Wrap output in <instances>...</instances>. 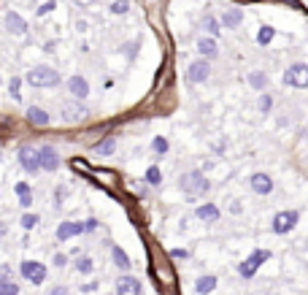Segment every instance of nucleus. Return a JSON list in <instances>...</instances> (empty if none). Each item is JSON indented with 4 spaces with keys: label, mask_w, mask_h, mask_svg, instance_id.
<instances>
[{
    "label": "nucleus",
    "mask_w": 308,
    "mask_h": 295,
    "mask_svg": "<svg viewBox=\"0 0 308 295\" xmlns=\"http://www.w3.org/2000/svg\"><path fill=\"white\" fill-rule=\"evenodd\" d=\"M154 152L165 154V152H168V141H165V138H154Z\"/></svg>",
    "instance_id": "473e14b6"
},
{
    "label": "nucleus",
    "mask_w": 308,
    "mask_h": 295,
    "mask_svg": "<svg viewBox=\"0 0 308 295\" xmlns=\"http://www.w3.org/2000/svg\"><path fill=\"white\" fill-rule=\"evenodd\" d=\"M111 11H114V14H127V11H130V3H127V0H114V3H111Z\"/></svg>",
    "instance_id": "bb28decb"
},
{
    "label": "nucleus",
    "mask_w": 308,
    "mask_h": 295,
    "mask_svg": "<svg viewBox=\"0 0 308 295\" xmlns=\"http://www.w3.org/2000/svg\"><path fill=\"white\" fill-rule=\"evenodd\" d=\"M54 9H57V3H54V0H46L41 9H38V17H43V14H49V11H54Z\"/></svg>",
    "instance_id": "7c9ffc66"
},
{
    "label": "nucleus",
    "mask_w": 308,
    "mask_h": 295,
    "mask_svg": "<svg viewBox=\"0 0 308 295\" xmlns=\"http://www.w3.org/2000/svg\"><path fill=\"white\" fill-rule=\"evenodd\" d=\"M35 225H38V217L35 214H25V217H22V228H25V230H33Z\"/></svg>",
    "instance_id": "c756f323"
},
{
    "label": "nucleus",
    "mask_w": 308,
    "mask_h": 295,
    "mask_svg": "<svg viewBox=\"0 0 308 295\" xmlns=\"http://www.w3.org/2000/svg\"><path fill=\"white\" fill-rule=\"evenodd\" d=\"M78 233H84V225L81 222H62L57 228V238L60 241H68V238L78 236Z\"/></svg>",
    "instance_id": "2eb2a0df"
},
{
    "label": "nucleus",
    "mask_w": 308,
    "mask_h": 295,
    "mask_svg": "<svg viewBox=\"0 0 308 295\" xmlns=\"http://www.w3.org/2000/svg\"><path fill=\"white\" fill-rule=\"evenodd\" d=\"M268 258H271V252H268V249H257L249 260H243L241 266H238L241 276H254V274H257V266H259V263H265Z\"/></svg>",
    "instance_id": "39448f33"
},
{
    "label": "nucleus",
    "mask_w": 308,
    "mask_h": 295,
    "mask_svg": "<svg viewBox=\"0 0 308 295\" xmlns=\"http://www.w3.org/2000/svg\"><path fill=\"white\" fill-rule=\"evenodd\" d=\"M86 116H90V108L81 106V103H65L62 106V119H65L68 125H73V122H84Z\"/></svg>",
    "instance_id": "0eeeda50"
},
{
    "label": "nucleus",
    "mask_w": 308,
    "mask_h": 295,
    "mask_svg": "<svg viewBox=\"0 0 308 295\" xmlns=\"http://www.w3.org/2000/svg\"><path fill=\"white\" fill-rule=\"evenodd\" d=\"M249 84H251L254 90H262L265 84H268V76H265L262 71H254V73H249Z\"/></svg>",
    "instance_id": "5701e85b"
},
{
    "label": "nucleus",
    "mask_w": 308,
    "mask_h": 295,
    "mask_svg": "<svg viewBox=\"0 0 308 295\" xmlns=\"http://www.w3.org/2000/svg\"><path fill=\"white\" fill-rule=\"evenodd\" d=\"M197 52L203 54V60H208V57H216L219 54V46H216L214 38H200V41H197Z\"/></svg>",
    "instance_id": "f3484780"
},
{
    "label": "nucleus",
    "mask_w": 308,
    "mask_h": 295,
    "mask_svg": "<svg viewBox=\"0 0 308 295\" xmlns=\"http://www.w3.org/2000/svg\"><path fill=\"white\" fill-rule=\"evenodd\" d=\"M114 263H116V266H119V268H124V271H127L130 268V258H127V255H124V249H122V246H114Z\"/></svg>",
    "instance_id": "4be33fe9"
},
{
    "label": "nucleus",
    "mask_w": 308,
    "mask_h": 295,
    "mask_svg": "<svg viewBox=\"0 0 308 295\" xmlns=\"http://www.w3.org/2000/svg\"><path fill=\"white\" fill-rule=\"evenodd\" d=\"M95 290H98V282H90V284L81 287V292H95Z\"/></svg>",
    "instance_id": "e433bc0d"
},
{
    "label": "nucleus",
    "mask_w": 308,
    "mask_h": 295,
    "mask_svg": "<svg viewBox=\"0 0 308 295\" xmlns=\"http://www.w3.org/2000/svg\"><path fill=\"white\" fill-rule=\"evenodd\" d=\"M116 149V138H103L100 144H95V152L98 154H111Z\"/></svg>",
    "instance_id": "412c9836"
},
{
    "label": "nucleus",
    "mask_w": 308,
    "mask_h": 295,
    "mask_svg": "<svg viewBox=\"0 0 308 295\" xmlns=\"http://www.w3.org/2000/svg\"><path fill=\"white\" fill-rule=\"evenodd\" d=\"M76 3H78V6H84V9H86V6H92L95 0H76Z\"/></svg>",
    "instance_id": "79ce46f5"
},
{
    "label": "nucleus",
    "mask_w": 308,
    "mask_h": 295,
    "mask_svg": "<svg viewBox=\"0 0 308 295\" xmlns=\"http://www.w3.org/2000/svg\"><path fill=\"white\" fill-rule=\"evenodd\" d=\"M17 195H19V198H22V195H30V184H27V182H19V184H17Z\"/></svg>",
    "instance_id": "72a5a7b5"
},
{
    "label": "nucleus",
    "mask_w": 308,
    "mask_h": 295,
    "mask_svg": "<svg viewBox=\"0 0 308 295\" xmlns=\"http://www.w3.org/2000/svg\"><path fill=\"white\" fill-rule=\"evenodd\" d=\"M273 35H276V30L273 27H262V30H259V35H257V44H271L273 41Z\"/></svg>",
    "instance_id": "b1692460"
},
{
    "label": "nucleus",
    "mask_w": 308,
    "mask_h": 295,
    "mask_svg": "<svg viewBox=\"0 0 308 295\" xmlns=\"http://www.w3.org/2000/svg\"><path fill=\"white\" fill-rule=\"evenodd\" d=\"M6 27H9V33H14V35H25L27 33V22L22 19L17 11L6 14Z\"/></svg>",
    "instance_id": "f8f14e48"
},
{
    "label": "nucleus",
    "mask_w": 308,
    "mask_h": 295,
    "mask_svg": "<svg viewBox=\"0 0 308 295\" xmlns=\"http://www.w3.org/2000/svg\"><path fill=\"white\" fill-rule=\"evenodd\" d=\"M241 19H243V11L241 9H230V11H225V17H222V22H225L227 30H235V27L241 25Z\"/></svg>",
    "instance_id": "6ab92c4d"
},
{
    "label": "nucleus",
    "mask_w": 308,
    "mask_h": 295,
    "mask_svg": "<svg viewBox=\"0 0 308 295\" xmlns=\"http://www.w3.org/2000/svg\"><path fill=\"white\" fill-rule=\"evenodd\" d=\"M249 184H251V190H254V192H259V195H268V192L273 190V182H271V176H268V174H254L249 179Z\"/></svg>",
    "instance_id": "4468645a"
},
{
    "label": "nucleus",
    "mask_w": 308,
    "mask_h": 295,
    "mask_svg": "<svg viewBox=\"0 0 308 295\" xmlns=\"http://www.w3.org/2000/svg\"><path fill=\"white\" fill-rule=\"evenodd\" d=\"M19 165L27 171V174H35L38 168V149H33V146H22L19 149Z\"/></svg>",
    "instance_id": "6e6552de"
},
{
    "label": "nucleus",
    "mask_w": 308,
    "mask_h": 295,
    "mask_svg": "<svg viewBox=\"0 0 308 295\" xmlns=\"http://www.w3.org/2000/svg\"><path fill=\"white\" fill-rule=\"evenodd\" d=\"M214 287H216V276H200V279H197V284H195V290L200 295H208Z\"/></svg>",
    "instance_id": "aec40b11"
},
{
    "label": "nucleus",
    "mask_w": 308,
    "mask_h": 295,
    "mask_svg": "<svg viewBox=\"0 0 308 295\" xmlns=\"http://www.w3.org/2000/svg\"><path fill=\"white\" fill-rule=\"evenodd\" d=\"M297 225V212H279L273 217V230L284 236V233H289L292 228Z\"/></svg>",
    "instance_id": "423d86ee"
},
{
    "label": "nucleus",
    "mask_w": 308,
    "mask_h": 295,
    "mask_svg": "<svg viewBox=\"0 0 308 295\" xmlns=\"http://www.w3.org/2000/svg\"><path fill=\"white\" fill-rule=\"evenodd\" d=\"M27 122L35 125V128H46L49 125V114H46L43 108H38V106H30L27 108Z\"/></svg>",
    "instance_id": "dca6fc26"
},
{
    "label": "nucleus",
    "mask_w": 308,
    "mask_h": 295,
    "mask_svg": "<svg viewBox=\"0 0 308 295\" xmlns=\"http://www.w3.org/2000/svg\"><path fill=\"white\" fill-rule=\"evenodd\" d=\"M95 228H98V220H86L84 222V230H95Z\"/></svg>",
    "instance_id": "4c0bfd02"
},
{
    "label": "nucleus",
    "mask_w": 308,
    "mask_h": 295,
    "mask_svg": "<svg viewBox=\"0 0 308 295\" xmlns=\"http://www.w3.org/2000/svg\"><path fill=\"white\" fill-rule=\"evenodd\" d=\"M271 106H273V98H271V95H262V98H259V111H271Z\"/></svg>",
    "instance_id": "2f4dec72"
},
{
    "label": "nucleus",
    "mask_w": 308,
    "mask_h": 295,
    "mask_svg": "<svg viewBox=\"0 0 308 295\" xmlns=\"http://www.w3.org/2000/svg\"><path fill=\"white\" fill-rule=\"evenodd\" d=\"M9 90H11V98H17V100L22 98V95H19V79H11V87H9Z\"/></svg>",
    "instance_id": "f704fd0d"
},
{
    "label": "nucleus",
    "mask_w": 308,
    "mask_h": 295,
    "mask_svg": "<svg viewBox=\"0 0 308 295\" xmlns=\"http://www.w3.org/2000/svg\"><path fill=\"white\" fill-rule=\"evenodd\" d=\"M208 187H211V184L205 182V176L200 174V171H189V174L181 176V190H184L189 198L205 195V192H208Z\"/></svg>",
    "instance_id": "f03ea898"
},
{
    "label": "nucleus",
    "mask_w": 308,
    "mask_h": 295,
    "mask_svg": "<svg viewBox=\"0 0 308 295\" xmlns=\"http://www.w3.org/2000/svg\"><path fill=\"white\" fill-rule=\"evenodd\" d=\"M0 282H9V266H0Z\"/></svg>",
    "instance_id": "c9c22d12"
},
{
    "label": "nucleus",
    "mask_w": 308,
    "mask_h": 295,
    "mask_svg": "<svg viewBox=\"0 0 308 295\" xmlns=\"http://www.w3.org/2000/svg\"><path fill=\"white\" fill-rule=\"evenodd\" d=\"M68 90H70V95H76L78 100L90 95V84H86L84 76H70V79H68Z\"/></svg>",
    "instance_id": "ddd939ff"
},
{
    "label": "nucleus",
    "mask_w": 308,
    "mask_h": 295,
    "mask_svg": "<svg viewBox=\"0 0 308 295\" xmlns=\"http://www.w3.org/2000/svg\"><path fill=\"white\" fill-rule=\"evenodd\" d=\"M19 271H22V276H25L27 282H33V284H41L46 279V268L41 266V263H35V260H25Z\"/></svg>",
    "instance_id": "20e7f679"
},
{
    "label": "nucleus",
    "mask_w": 308,
    "mask_h": 295,
    "mask_svg": "<svg viewBox=\"0 0 308 295\" xmlns=\"http://www.w3.org/2000/svg\"><path fill=\"white\" fill-rule=\"evenodd\" d=\"M170 255H173V258H189V252H187V249H173Z\"/></svg>",
    "instance_id": "58836bf2"
},
{
    "label": "nucleus",
    "mask_w": 308,
    "mask_h": 295,
    "mask_svg": "<svg viewBox=\"0 0 308 295\" xmlns=\"http://www.w3.org/2000/svg\"><path fill=\"white\" fill-rule=\"evenodd\" d=\"M76 271H81V274H90V271H92V260H90V258H78V260H76Z\"/></svg>",
    "instance_id": "c85d7f7f"
},
{
    "label": "nucleus",
    "mask_w": 308,
    "mask_h": 295,
    "mask_svg": "<svg viewBox=\"0 0 308 295\" xmlns=\"http://www.w3.org/2000/svg\"><path fill=\"white\" fill-rule=\"evenodd\" d=\"M197 217H200L203 222H216L219 220V208L214 203H203V206H197Z\"/></svg>",
    "instance_id": "a211bd4d"
},
{
    "label": "nucleus",
    "mask_w": 308,
    "mask_h": 295,
    "mask_svg": "<svg viewBox=\"0 0 308 295\" xmlns=\"http://www.w3.org/2000/svg\"><path fill=\"white\" fill-rule=\"evenodd\" d=\"M38 165H41L43 171H57V168H60L57 152H54L52 146H43V149H38Z\"/></svg>",
    "instance_id": "1a4fd4ad"
},
{
    "label": "nucleus",
    "mask_w": 308,
    "mask_h": 295,
    "mask_svg": "<svg viewBox=\"0 0 308 295\" xmlns=\"http://www.w3.org/2000/svg\"><path fill=\"white\" fill-rule=\"evenodd\" d=\"M284 84H289V87H297V90L308 87V65H305V63L289 65L287 73H284Z\"/></svg>",
    "instance_id": "7ed1b4c3"
},
{
    "label": "nucleus",
    "mask_w": 308,
    "mask_h": 295,
    "mask_svg": "<svg viewBox=\"0 0 308 295\" xmlns=\"http://www.w3.org/2000/svg\"><path fill=\"white\" fill-rule=\"evenodd\" d=\"M27 84L30 87H57L60 84V73L49 65H38L27 73Z\"/></svg>",
    "instance_id": "f257e3e1"
},
{
    "label": "nucleus",
    "mask_w": 308,
    "mask_h": 295,
    "mask_svg": "<svg viewBox=\"0 0 308 295\" xmlns=\"http://www.w3.org/2000/svg\"><path fill=\"white\" fill-rule=\"evenodd\" d=\"M49 295H70V292L65 290V287H54V290H52Z\"/></svg>",
    "instance_id": "ea45409f"
},
{
    "label": "nucleus",
    "mask_w": 308,
    "mask_h": 295,
    "mask_svg": "<svg viewBox=\"0 0 308 295\" xmlns=\"http://www.w3.org/2000/svg\"><path fill=\"white\" fill-rule=\"evenodd\" d=\"M208 73H211L208 60H195V63L189 65V81H195V84L205 81V79H208Z\"/></svg>",
    "instance_id": "9d476101"
},
{
    "label": "nucleus",
    "mask_w": 308,
    "mask_h": 295,
    "mask_svg": "<svg viewBox=\"0 0 308 295\" xmlns=\"http://www.w3.org/2000/svg\"><path fill=\"white\" fill-rule=\"evenodd\" d=\"M146 182L149 184H160L162 182V174H160V168H157V165H152V168L146 171Z\"/></svg>",
    "instance_id": "393cba45"
},
{
    "label": "nucleus",
    "mask_w": 308,
    "mask_h": 295,
    "mask_svg": "<svg viewBox=\"0 0 308 295\" xmlns=\"http://www.w3.org/2000/svg\"><path fill=\"white\" fill-rule=\"evenodd\" d=\"M116 295H141V284L133 276H119L116 279Z\"/></svg>",
    "instance_id": "9b49d317"
},
{
    "label": "nucleus",
    "mask_w": 308,
    "mask_h": 295,
    "mask_svg": "<svg viewBox=\"0 0 308 295\" xmlns=\"http://www.w3.org/2000/svg\"><path fill=\"white\" fill-rule=\"evenodd\" d=\"M0 295H19V287L14 282H0Z\"/></svg>",
    "instance_id": "a878e982"
},
{
    "label": "nucleus",
    "mask_w": 308,
    "mask_h": 295,
    "mask_svg": "<svg viewBox=\"0 0 308 295\" xmlns=\"http://www.w3.org/2000/svg\"><path fill=\"white\" fill-rule=\"evenodd\" d=\"M54 266H65V255H54Z\"/></svg>",
    "instance_id": "a19ab883"
},
{
    "label": "nucleus",
    "mask_w": 308,
    "mask_h": 295,
    "mask_svg": "<svg viewBox=\"0 0 308 295\" xmlns=\"http://www.w3.org/2000/svg\"><path fill=\"white\" fill-rule=\"evenodd\" d=\"M203 27L208 30L211 35H216V33H219V22H216L214 17H205V19H203Z\"/></svg>",
    "instance_id": "cd10ccee"
}]
</instances>
